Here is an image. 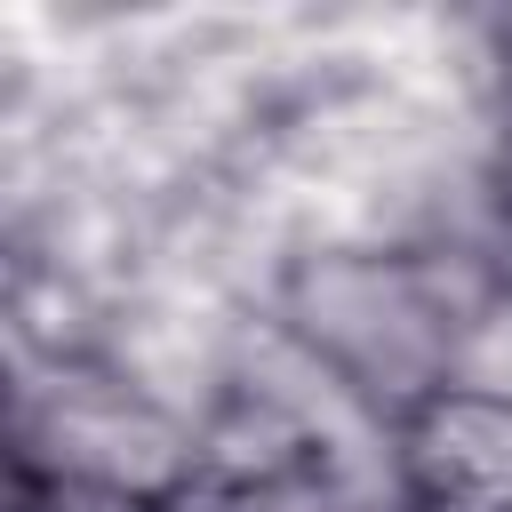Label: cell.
I'll return each instance as SVG.
<instances>
[{"label":"cell","instance_id":"1","mask_svg":"<svg viewBox=\"0 0 512 512\" xmlns=\"http://www.w3.org/2000/svg\"><path fill=\"white\" fill-rule=\"evenodd\" d=\"M392 488L408 512H512V392L448 376L400 408Z\"/></svg>","mask_w":512,"mask_h":512}]
</instances>
